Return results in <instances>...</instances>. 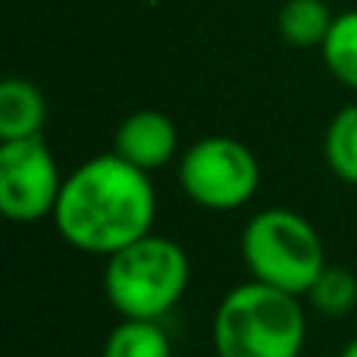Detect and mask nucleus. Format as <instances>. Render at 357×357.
<instances>
[{
    "mask_svg": "<svg viewBox=\"0 0 357 357\" xmlns=\"http://www.w3.org/2000/svg\"><path fill=\"white\" fill-rule=\"evenodd\" d=\"M100 357H173V342L160 320H119Z\"/></svg>",
    "mask_w": 357,
    "mask_h": 357,
    "instance_id": "nucleus-9",
    "label": "nucleus"
},
{
    "mask_svg": "<svg viewBox=\"0 0 357 357\" xmlns=\"http://www.w3.org/2000/svg\"><path fill=\"white\" fill-rule=\"evenodd\" d=\"M47 104L44 94L25 79H6L0 85V142L41 135Z\"/></svg>",
    "mask_w": 357,
    "mask_h": 357,
    "instance_id": "nucleus-8",
    "label": "nucleus"
},
{
    "mask_svg": "<svg viewBox=\"0 0 357 357\" xmlns=\"http://www.w3.org/2000/svg\"><path fill=\"white\" fill-rule=\"evenodd\" d=\"M307 301L326 317H345L357 304V276L345 266H326L307 291Z\"/></svg>",
    "mask_w": 357,
    "mask_h": 357,
    "instance_id": "nucleus-13",
    "label": "nucleus"
},
{
    "mask_svg": "<svg viewBox=\"0 0 357 357\" xmlns=\"http://www.w3.org/2000/svg\"><path fill=\"white\" fill-rule=\"evenodd\" d=\"M326 163L342 182L357 185V104L345 107L333 116L323 138Z\"/></svg>",
    "mask_w": 357,
    "mask_h": 357,
    "instance_id": "nucleus-11",
    "label": "nucleus"
},
{
    "mask_svg": "<svg viewBox=\"0 0 357 357\" xmlns=\"http://www.w3.org/2000/svg\"><path fill=\"white\" fill-rule=\"evenodd\" d=\"M335 16L323 0H285L279 10V31L291 47H323Z\"/></svg>",
    "mask_w": 357,
    "mask_h": 357,
    "instance_id": "nucleus-10",
    "label": "nucleus"
},
{
    "mask_svg": "<svg viewBox=\"0 0 357 357\" xmlns=\"http://www.w3.org/2000/svg\"><path fill=\"white\" fill-rule=\"evenodd\" d=\"M307 314L301 298L266 282H241L213 314L216 357H301Z\"/></svg>",
    "mask_w": 357,
    "mask_h": 357,
    "instance_id": "nucleus-2",
    "label": "nucleus"
},
{
    "mask_svg": "<svg viewBox=\"0 0 357 357\" xmlns=\"http://www.w3.org/2000/svg\"><path fill=\"white\" fill-rule=\"evenodd\" d=\"M241 260L251 279L304 298L329 266L314 222L289 207L260 210L241 232Z\"/></svg>",
    "mask_w": 357,
    "mask_h": 357,
    "instance_id": "nucleus-4",
    "label": "nucleus"
},
{
    "mask_svg": "<svg viewBox=\"0 0 357 357\" xmlns=\"http://www.w3.org/2000/svg\"><path fill=\"white\" fill-rule=\"evenodd\" d=\"M178 185L204 210H238L257 195L260 163L248 144L210 135L182 154Z\"/></svg>",
    "mask_w": 357,
    "mask_h": 357,
    "instance_id": "nucleus-5",
    "label": "nucleus"
},
{
    "mask_svg": "<svg viewBox=\"0 0 357 357\" xmlns=\"http://www.w3.org/2000/svg\"><path fill=\"white\" fill-rule=\"evenodd\" d=\"M178 151V129L176 123L160 110H138L119 123L113 135V154L129 160L132 167L154 173L173 163Z\"/></svg>",
    "mask_w": 357,
    "mask_h": 357,
    "instance_id": "nucleus-7",
    "label": "nucleus"
},
{
    "mask_svg": "<svg viewBox=\"0 0 357 357\" xmlns=\"http://www.w3.org/2000/svg\"><path fill=\"white\" fill-rule=\"evenodd\" d=\"M63 176L50 148L38 138L0 142V210L13 222H41L54 216Z\"/></svg>",
    "mask_w": 357,
    "mask_h": 357,
    "instance_id": "nucleus-6",
    "label": "nucleus"
},
{
    "mask_svg": "<svg viewBox=\"0 0 357 357\" xmlns=\"http://www.w3.org/2000/svg\"><path fill=\"white\" fill-rule=\"evenodd\" d=\"M339 357H357V339L348 342V345L342 348V354H339Z\"/></svg>",
    "mask_w": 357,
    "mask_h": 357,
    "instance_id": "nucleus-14",
    "label": "nucleus"
},
{
    "mask_svg": "<svg viewBox=\"0 0 357 357\" xmlns=\"http://www.w3.org/2000/svg\"><path fill=\"white\" fill-rule=\"evenodd\" d=\"M323 60L329 73L348 88H357V10L335 16L326 41H323Z\"/></svg>",
    "mask_w": 357,
    "mask_h": 357,
    "instance_id": "nucleus-12",
    "label": "nucleus"
},
{
    "mask_svg": "<svg viewBox=\"0 0 357 357\" xmlns=\"http://www.w3.org/2000/svg\"><path fill=\"white\" fill-rule=\"evenodd\" d=\"M191 279L188 254L167 235H144L110 254L104 291L123 320H163L182 301Z\"/></svg>",
    "mask_w": 357,
    "mask_h": 357,
    "instance_id": "nucleus-3",
    "label": "nucleus"
},
{
    "mask_svg": "<svg viewBox=\"0 0 357 357\" xmlns=\"http://www.w3.org/2000/svg\"><path fill=\"white\" fill-rule=\"evenodd\" d=\"M157 220V191L151 173L119 154H98L63 178L54 210L63 241L85 254L110 257L151 235Z\"/></svg>",
    "mask_w": 357,
    "mask_h": 357,
    "instance_id": "nucleus-1",
    "label": "nucleus"
}]
</instances>
